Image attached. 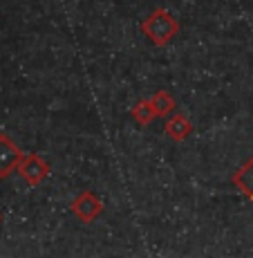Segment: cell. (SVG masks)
Segmentation results:
<instances>
[{"mask_svg": "<svg viewBox=\"0 0 253 258\" xmlns=\"http://www.w3.org/2000/svg\"><path fill=\"white\" fill-rule=\"evenodd\" d=\"M139 29L146 34V38L152 43V45L163 47L180 34V23H177V18L173 16L168 9L157 7L155 12H150L146 18H143L141 25H139Z\"/></svg>", "mask_w": 253, "mask_h": 258, "instance_id": "cell-1", "label": "cell"}, {"mask_svg": "<svg viewBox=\"0 0 253 258\" xmlns=\"http://www.w3.org/2000/svg\"><path fill=\"white\" fill-rule=\"evenodd\" d=\"M69 209H72V213L81 222H86V225H92L94 220H99V218H101L103 202H101V198H99L94 191H81L72 200Z\"/></svg>", "mask_w": 253, "mask_h": 258, "instance_id": "cell-2", "label": "cell"}, {"mask_svg": "<svg viewBox=\"0 0 253 258\" xmlns=\"http://www.w3.org/2000/svg\"><path fill=\"white\" fill-rule=\"evenodd\" d=\"M49 164L47 160H43L36 153H29V155H23L21 164H18V173L29 186H41L43 182L49 177Z\"/></svg>", "mask_w": 253, "mask_h": 258, "instance_id": "cell-3", "label": "cell"}, {"mask_svg": "<svg viewBox=\"0 0 253 258\" xmlns=\"http://www.w3.org/2000/svg\"><path fill=\"white\" fill-rule=\"evenodd\" d=\"M23 160V153L16 144L12 142V137L0 135V180L9 177L18 168Z\"/></svg>", "mask_w": 253, "mask_h": 258, "instance_id": "cell-4", "label": "cell"}, {"mask_svg": "<svg viewBox=\"0 0 253 258\" xmlns=\"http://www.w3.org/2000/svg\"><path fill=\"white\" fill-rule=\"evenodd\" d=\"M231 182L244 198L253 202V155L231 175Z\"/></svg>", "mask_w": 253, "mask_h": 258, "instance_id": "cell-5", "label": "cell"}, {"mask_svg": "<svg viewBox=\"0 0 253 258\" xmlns=\"http://www.w3.org/2000/svg\"><path fill=\"white\" fill-rule=\"evenodd\" d=\"M163 133H166L173 142H186L188 137L193 135V123H191V119H188V117H184V115H180V112H177V115H173L166 121Z\"/></svg>", "mask_w": 253, "mask_h": 258, "instance_id": "cell-6", "label": "cell"}, {"mask_svg": "<svg viewBox=\"0 0 253 258\" xmlns=\"http://www.w3.org/2000/svg\"><path fill=\"white\" fill-rule=\"evenodd\" d=\"M150 103H152V108H155L157 117H168L177 108V101L173 99V94L168 90H157L150 97Z\"/></svg>", "mask_w": 253, "mask_h": 258, "instance_id": "cell-7", "label": "cell"}, {"mask_svg": "<svg viewBox=\"0 0 253 258\" xmlns=\"http://www.w3.org/2000/svg\"><path fill=\"white\" fill-rule=\"evenodd\" d=\"M130 115L139 126H148V123H152V119L157 117V112H155V108H152L150 99H141V101H137L135 106H132Z\"/></svg>", "mask_w": 253, "mask_h": 258, "instance_id": "cell-8", "label": "cell"}, {"mask_svg": "<svg viewBox=\"0 0 253 258\" xmlns=\"http://www.w3.org/2000/svg\"><path fill=\"white\" fill-rule=\"evenodd\" d=\"M0 222H3V216H0Z\"/></svg>", "mask_w": 253, "mask_h": 258, "instance_id": "cell-9", "label": "cell"}]
</instances>
